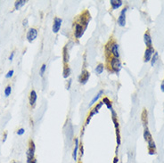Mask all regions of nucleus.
<instances>
[{"label":"nucleus","mask_w":164,"mask_h":163,"mask_svg":"<svg viewBox=\"0 0 164 163\" xmlns=\"http://www.w3.org/2000/svg\"><path fill=\"white\" fill-rule=\"evenodd\" d=\"M144 138L145 140L147 142V145H148V153L150 155H154V154H156V145H155V143L153 139V136L149 131V129L146 128H145V132H144Z\"/></svg>","instance_id":"f257e3e1"},{"label":"nucleus","mask_w":164,"mask_h":163,"mask_svg":"<svg viewBox=\"0 0 164 163\" xmlns=\"http://www.w3.org/2000/svg\"><path fill=\"white\" fill-rule=\"evenodd\" d=\"M110 63H111V67L112 69V71L116 73H118L120 70H121V63L120 61L119 60V58H115V57H112L110 60Z\"/></svg>","instance_id":"f03ea898"},{"label":"nucleus","mask_w":164,"mask_h":163,"mask_svg":"<svg viewBox=\"0 0 164 163\" xmlns=\"http://www.w3.org/2000/svg\"><path fill=\"white\" fill-rule=\"evenodd\" d=\"M35 150H36V146L35 144L33 142V140H30L29 141V148L27 150L26 155H27V159H33L35 158Z\"/></svg>","instance_id":"7ed1b4c3"},{"label":"nucleus","mask_w":164,"mask_h":163,"mask_svg":"<svg viewBox=\"0 0 164 163\" xmlns=\"http://www.w3.org/2000/svg\"><path fill=\"white\" fill-rule=\"evenodd\" d=\"M38 37V30L35 28H30L27 32V39L30 43H32Z\"/></svg>","instance_id":"20e7f679"},{"label":"nucleus","mask_w":164,"mask_h":163,"mask_svg":"<svg viewBox=\"0 0 164 163\" xmlns=\"http://www.w3.org/2000/svg\"><path fill=\"white\" fill-rule=\"evenodd\" d=\"M127 7L123 8L120 13V16L118 18V24L120 27H124L126 25V13H127Z\"/></svg>","instance_id":"39448f33"},{"label":"nucleus","mask_w":164,"mask_h":163,"mask_svg":"<svg viewBox=\"0 0 164 163\" xmlns=\"http://www.w3.org/2000/svg\"><path fill=\"white\" fill-rule=\"evenodd\" d=\"M154 54V47H153V46H151V47H147V48L146 49L145 56H144V61H145V63H148V62H150Z\"/></svg>","instance_id":"423d86ee"},{"label":"nucleus","mask_w":164,"mask_h":163,"mask_svg":"<svg viewBox=\"0 0 164 163\" xmlns=\"http://www.w3.org/2000/svg\"><path fill=\"white\" fill-rule=\"evenodd\" d=\"M62 22H63V20L59 17H55V20H54V24H53V32L54 33H57L60 29H61V26H62Z\"/></svg>","instance_id":"0eeeda50"},{"label":"nucleus","mask_w":164,"mask_h":163,"mask_svg":"<svg viewBox=\"0 0 164 163\" xmlns=\"http://www.w3.org/2000/svg\"><path fill=\"white\" fill-rule=\"evenodd\" d=\"M110 49H111V54L113 57L115 58H119L120 57V53H119V46L113 42L112 44V46H110Z\"/></svg>","instance_id":"6e6552de"},{"label":"nucleus","mask_w":164,"mask_h":163,"mask_svg":"<svg viewBox=\"0 0 164 163\" xmlns=\"http://www.w3.org/2000/svg\"><path fill=\"white\" fill-rule=\"evenodd\" d=\"M89 77H90V73H89L86 70L82 71L81 74V76H80V82L81 83L82 85L86 84V83L87 82V80H88Z\"/></svg>","instance_id":"1a4fd4ad"},{"label":"nucleus","mask_w":164,"mask_h":163,"mask_svg":"<svg viewBox=\"0 0 164 163\" xmlns=\"http://www.w3.org/2000/svg\"><path fill=\"white\" fill-rule=\"evenodd\" d=\"M144 41H145V44H146V47H151L153 46L152 38H151V35H150V33H149L148 30L144 35Z\"/></svg>","instance_id":"9d476101"},{"label":"nucleus","mask_w":164,"mask_h":163,"mask_svg":"<svg viewBox=\"0 0 164 163\" xmlns=\"http://www.w3.org/2000/svg\"><path fill=\"white\" fill-rule=\"evenodd\" d=\"M37 93L35 90H31L30 93V97H29V101H30V104L34 107L36 104V101H37Z\"/></svg>","instance_id":"9b49d317"},{"label":"nucleus","mask_w":164,"mask_h":163,"mask_svg":"<svg viewBox=\"0 0 164 163\" xmlns=\"http://www.w3.org/2000/svg\"><path fill=\"white\" fill-rule=\"evenodd\" d=\"M74 142H75V147L73 149V153H72V158L74 161H77V156H78V151H79V146H80V144H79V139L76 137L74 139Z\"/></svg>","instance_id":"f8f14e48"},{"label":"nucleus","mask_w":164,"mask_h":163,"mask_svg":"<svg viewBox=\"0 0 164 163\" xmlns=\"http://www.w3.org/2000/svg\"><path fill=\"white\" fill-rule=\"evenodd\" d=\"M110 3H111V5H112V7L113 10L118 9V8L120 7V6L122 5V4H123V2H122L121 0H111Z\"/></svg>","instance_id":"ddd939ff"},{"label":"nucleus","mask_w":164,"mask_h":163,"mask_svg":"<svg viewBox=\"0 0 164 163\" xmlns=\"http://www.w3.org/2000/svg\"><path fill=\"white\" fill-rule=\"evenodd\" d=\"M26 3H27L26 0H17V1H15V3H14V8H15V10L21 9Z\"/></svg>","instance_id":"4468645a"},{"label":"nucleus","mask_w":164,"mask_h":163,"mask_svg":"<svg viewBox=\"0 0 164 163\" xmlns=\"http://www.w3.org/2000/svg\"><path fill=\"white\" fill-rule=\"evenodd\" d=\"M63 74H64V78H65V79H67L71 75V69H70V67H69L68 64H64Z\"/></svg>","instance_id":"2eb2a0df"},{"label":"nucleus","mask_w":164,"mask_h":163,"mask_svg":"<svg viewBox=\"0 0 164 163\" xmlns=\"http://www.w3.org/2000/svg\"><path fill=\"white\" fill-rule=\"evenodd\" d=\"M63 57H64V64H67V63H68V62H69V54H68V50H67V47H66V46L64 48Z\"/></svg>","instance_id":"dca6fc26"},{"label":"nucleus","mask_w":164,"mask_h":163,"mask_svg":"<svg viewBox=\"0 0 164 163\" xmlns=\"http://www.w3.org/2000/svg\"><path fill=\"white\" fill-rule=\"evenodd\" d=\"M103 94V90H100L99 92H98V94L93 98V100L91 101V103H90V105H93V104H95L97 101H98V99L102 96V94Z\"/></svg>","instance_id":"f3484780"},{"label":"nucleus","mask_w":164,"mask_h":163,"mask_svg":"<svg viewBox=\"0 0 164 163\" xmlns=\"http://www.w3.org/2000/svg\"><path fill=\"white\" fill-rule=\"evenodd\" d=\"M158 59H159V55H158V53L154 52V54L153 55L152 59H151V65H152V66L155 65V63H157Z\"/></svg>","instance_id":"a211bd4d"},{"label":"nucleus","mask_w":164,"mask_h":163,"mask_svg":"<svg viewBox=\"0 0 164 163\" xmlns=\"http://www.w3.org/2000/svg\"><path fill=\"white\" fill-rule=\"evenodd\" d=\"M142 120L144 122L145 127L146 128V125H147V111H146V110H144V111L142 113Z\"/></svg>","instance_id":"6ab92c4d"},{"label":"nucleus","mask_w":164,"mask_h":163,"mask_svg":"<svg viewBox=\"0 0 164 163\" xmlns=\"http://www.w3.org/2000/svg\"><path fill=\"white\" fill-rule=\"evenodd\" d=\"M103 104H105L106 106H107V108L108 109H110V110H112V102L108 99V98H103Z\"/></svg>","instance_id":"aec40b11"},{"label":"nucleus","mask_w":164,"mask_h":163,"mask_svg":"<svg viewBox=\"0 0 164 163\" xmlns=\"http://www.w3.org/2000/svg\"><path fill=\"white\" fill-rule=\"evenodd\" d=\"M103 64H102V63H99L97 66H96V68H95V72L99 75V74H101L103 72Z\"/></svg>","instance_id":"412c9836"},{"label":"nucleus","mask_w":164,"mask_h":163,"mask_svg":"<svg viewBox=\"0 0 164 163\" xmlns=\"http://www.w3.org/2000/svg\"><path fill=\"white\" fill-rule=\"evenodd\" d=\"M11 92H12V87H11V86H7L6 87H5V89H4V95L7 97V96H9L10 94H11Z\"/></svg>","instance_id":"4be33fe9"},{"label":"nucleus","mask_w":164,"mask_h":163,"mask_svg":"<svg viewBox=\"0 0 164 163\" xmlns=\"http://www.w3.org/2000/svg\"><path fill=\"white\" fill-rule=\"evenodd\" d=\"M46 70H47V65H46V64H43V65L41 66V68H40V71H39V75H40L41 77L44 76Z\"/></svg>","instance_id":"5701e85b"},{"label":"nucleus","mask_w":164,"mask_h":163,"mask_svg":"<svg viewBox=\"0 0 164 163\" xmlns=\"http://www.w3.org/2000/svg\"><path fill=\"white\" fill-rule=\"evenodd\" d=\"M116 134H117V145H118V146L120 145V132H119V128H117L116 129Z\"/></svg>","instance_id":"b1692460"},{"label":"nucleus","mask_w":164,"mask_h":163,"mask_svg":"<svg viewBox=\"0 0 164 163\" xmlns=\"http://www.w3.org/2000/svg\"><path fill=\"white\" fill-rule=\"evenodd\" d=\"M13 70H11V71H9L8 72H7V74L5 75V78L6 79H10V78H12L13 77Z\"/></svg>","instance_id":"393cba45"},{"label":"nucleus","mask_w":164,"mask_h":163,"mask_svg":"<svg viewBox=\"0 0 164 163\" xmlns=\"http://www.w3.org/2000/svg\"><path fill=\"white\" fill-rule=\"evenodd\" d=\"M24 132H25V130H24L23 128H20V129L17 130V135H18V136H21V135L24 134Z\"/></svg>","instance_id":"a878e982"},{"label":"nucleus","mask_w":164,"mask_h":163,"mask_svg":"<svg viewBox=\"0 0 164 163\" xmlns=\"http://www.w3.org/2000/svg\"><path fill=\"white\" fill-rule=\"evenodd\" d=\"M27 163H37V161L35 158L33 159H27Z\"/></svg>","instance_id":"bb28decb"},{"label":"nucleus","mask_w":164,"mask_h":163,"mask_svg":"<svg viewBox=\"0 0 164 163\" xmlns=\"http://www.w3.org/2000/svg\"><path fill=\"white\" fill-rule=\"evenodd\" d=\"M71 85H72V80L70 79L69 81H68V84H67V86H66V89H67V90H69V89L71 88Z\"/></svg>","instance_id":"cd10ccee"},{"label":"nucleus","mask_w":164,"mask_h":163,"mask_svg":"<svg viewBox=\"0 0 164 163\" xmlns=\"http://www.w3.org/2000/svg\"><path fill=\"white\" fill-rule=\"evenodd\" d=\"M22 25H23L24 27L28 26V19H24V20L22 21Z\"/></svg>","instance_id":"c85d7f7f"},{"label":"nucleus","mask_w":164,"mask_h":163,"mask_svg":"<svg viewBox=\"0 0 164 163\" xmlns=\"http://www.w3.org/2000/svg\"><path fill=\"white\" fill-rule=\"evenodd\" d=\"M13 56H14V52L13 51L12 53H11V55H10V56H9V61H13Z\"/></svg>","instance_id":"c756f323"},{"label":"nucleus","mask_w":164,"mask_h":163,"mask_svg":"<svg viewBox=\"0 0 164 163\" xmlns=\"http://www.w3.org/2000/svg\"><path fill=\"white\" fill-rule=\"evenodd\" d=\"M119 162V158H118V156H115L114 157V159H113V163H118Z\"/></svg>","instance_id":"7c9ffc66"},{"label":"nucleus","mask_w":164,"mask_h":163,"mask_svg":"<svg viewBox=\"0 0 164 163\" xmlns=\"http://www.w3.org/2000/svg\"><path fill=\"white\" fill-rule=\"evenodd\" d=\"M6 137H7V133L5 132L4 133V136H3V142L4 143L5 142V140H6Z\"/></svg>","instance_id":"2f4dec72"},{"label":"nucleus","mask_w":164,"mask_h":163,"mask_svg":"<svg viewBox=\"0 0 164 163\" xmlns=\"http://www.w3.org/2000/svg\"><path fill=\"white\" fill-rule=\"evenodd\" d=\"M161 89L163 90V92H164V81L162 83V86H161Z\"/></svg>","instance_id":"473e14b6"},{"label":"nucleus","mask_w":164,"mask_h":163,"mask_svg":"<svg viewBox=\"0 0 164 163\" xmlns=\"http://www.w3.org/2000/svg\"><path fill=\"white\" fill-rule=\"evenodd\" d=\"M79 163H81V162H79Z\"/></svg>","instance_id":"72a5a7b5"}]
</instances>
